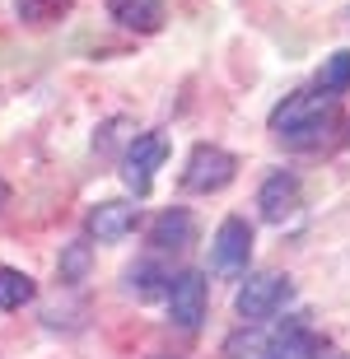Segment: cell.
Here are the masks:
<instances>
[{
  "instance_id": "obj_14",
  "label": "cell",
  "mask_w": 350,
  "mask_h": 359,
  "mask_svg": "<svg viewBox=\"0 0 350 359\" xmlns=\"http://www.w3.org/2000/svg\"><path fill=\"white\" fill-rule=\"evenodd\" d=\"M318 89L332 93V98H341V93L350 89V52H332L327 56V66L318 70Z\"/></svg>"
},
{
  "instance_id": "obj_7",
  "label": "cell",
  "mask_w": 350,
  "mask_h": 359,
  "mask_svg": "<svg viewBox=\"0 0 350 359\" xmlns=\"http://www.w3.org/2000/svg\"><path fill=\"white\" fill-rule=\"evenodd\" d=\"M257 205H262V219H267V224H285V219H295L299 205H304L299 177H295V173H271L267 182H262V196H257Z\"/></svg>"
},
{
  "instance_id": "obj_5",
  "label": "cell",
  "mask_w": 350,
  "mask_h": 359,
  "mask_svg": "<svg viewBox=\"0 0 350 359\" xmlns=\"http://www.w3.org/2000/svg\"><path fill=\"white\" fill-rule=\"evenodd\" d=\"M290 294H295V285H290V276H253L248 285L238 290V299H234V308H238L243 322H267L276 318L285 304H290Z\"/></svg>"
},
{
  "instance_id": "obj_4",
  "label": "cell",
  "mask_w": 350,
  "mask_h": 359,
  "mask_svg": "<svg viewBox=\"0 0 350 359\" xmlns=\"http://www.w3.org/2000/svg\"><path fill=\"white\" fill-rule=\"evenodd\" d=\"M163 299H168V318H173V327H182V332H196V327L206 322L210 290H206V276H201V271H177V276L168 280Z\"/></svg>"
},
{
  "instance_id": "obj_3",
  "label": "cell",
  "mask_w": 350,
  "mask_h": 359,
  "mask_svg": "<svg viewBox=\"0 0 350 359\" xmlns=\"http://www.w3.org/2000/svg\"><path fill=\"white\" fill-rule=\"evenodd\" d=\"M248 262H253V224L229 215L210 238V271L215 276H248Z\"/></svg>"
},
{
  "instance_id": "obj_10",
  "label": "cell",
  "mask_w": 350,
  "mask_h": 359,
  "mask_svg": "<svg viewBox=\"0 0 350 359\" xmlns=\"http://www.w3.org/2000/svg\"><path fill=\"white\" fill-rule=\"evenodd\" d=\"M108 14L131 33H159L163 28V0H108Z\"/></svg>"
},
{
  "instance_id": "obj_1",
  "label": "cell",
  "mask_w": 350,
  "mask_h": 359,
  "mask_svg": "<svg viewBox=\"0 0 350 359\" xmlns=\"http://www.w3.org/2000/svg\"><path fill=\"white\" fill-rule=\"evenodd\" d=\"M337 103L341 98H332V93H323V89H299L271 112V131L281 135V140H290V145H309V140H318V135L332 126Z\"/></svg>"
},
{
  "instance_id": "obj_12",
  "label": "cell",
  "mask_w": 350,
  "mask_h": 359,
  "mask_svg": "<svg viewBox=\"0 0 350 359\" xmlns=\"http://www.w3.org/2000/svg\"><path fill=\"white\" fill-rule=\"evenodd\" d=\"M33 294H38L33 276H24L14 266H0V313H14V308L33 304Z\"/></svg>"
},
{
  "instance_id": "obj_2",
  "label": "cell",
  "mask_w": 350,
  "mask_h": 359,
  "mask_svg": "<svg viewBox=\"0 0 350 359\" xmlns=\"http://www.w3.org/2000/svg\"><path fill=\"white\" fill-rule=\"evenodd\" d=\"M234 177H238V159L220 145H206V140L187 154V168H182L187 191H224Z\"/></svg>"
},
{
  "instance_id": "obj_18",
  "label": "cell",
  "mask_w": 350,
  "mask_h": 359,
  "mask_svg": "<svg viewBox=\"0 0 350 359\" xmlns=\"http://www.w3.org/2000/svg\"><path fill=\"white\" fill-rule=\"evenodd\" d=\"M346 145H350V131H346Z\"/></svg>"
},
{
  "instance_id": "obj_6",
  "label": "cell",
  "mask_w": 350,
  "mask_h": 359,
  "mask_svg": "<svg viewBox=\"0 0 350 359\" xmlns=\"http://www.w3.org/2000/svg\"><path fill=\"white\" fill-rule=\"evenodd\" d=\"M163 159H168V135H159V131H145V135H135L131 145H126L121 177H126V187H131L135 196H149L154 168H163Z\"/></svg>"
},
{
  "instance_id": "obj_16",
  "label": "cell",
  "mask_w": 350,
  "mask_h": 359,
  "mask_svg": "<svg viewBox=\"0 0 350 359\" xmlns=\"http://www.w3.org/2000/svg\"><path fill=\"white\" fill-rule=\"evenodd\" d=\"M168 280H173V276H163L154 262H140V266L131 271V294H135V299H154V294L168 290Z\"/></svg>"
},
{
  "instance_id": "obj_8",
  "label": "cell",
  "mask_w": 350,
  "mask_h": 359,
  "mask_svg": "<svg viewBox=\"0 0 350 359\" xmlns=\"http://www.w3.org/2000/svg\"><path fill=\"white\" fill-rule=\"evenodd\" d=\"M135 224H140V205L131 201H98L89 210V238L98 243H121Z\"/></svg>"
},
{
  "instance_id": "obj_17",
  "label": "cell",
  "mask_w": 350,
  "mask_h": 359,
  "mask_svg": "<svg viewBox=\"0 0 350 359\" xmlns=\"http://www.w3.org/2000/svg\"><path fill=\"white\" fill-rule=\"evenodd\" d=\"M0 201H5V187H0Z\"/></svg>"
},
{
  "instance_id": "obj_13",
  "label": "cell",
  "mask_w": 350,
  "mask_h": 359,
  "mask_svg": "<svg viewBox=\"0 0 350 359\" xmlns=\"http://www.w3.org/2000/svg\"><path fill=\"white\" fill-rule=\"evenodd\" d=\"M89 266H94V248L80 238V243H66V248H61L56 276H61V285H80V280L89 276Z\"/></svg>"
},
{
  "instance_id": "obj_11",
  "label": "cell",
  "mask_w": 350,
  "mask_h": 359,
  "mask_svg": "<svg viewBox=\"0 0 350 359\" xmlns=\"http://www.w3.org/2000/svg\"><path fill=\"white\" fill-rule=\"evenodd\" d=\"M313 350H318V336L304 322H290L262 346V359H313Z\"/></svg>"
},
{
  "instance_id": "obj_15",
  "label": "cell",
  "mask_w": 350,
  "mask_h": 359,
  "mask_svg": "<svg viewBox=\"0 0 350 359\" xmlns=\"http://www.w3.org/2000/svg\"><path fill=\"white\" fill-rule=\"evenodd\" d=\"M70 5H75V0H14V10H19L24 24H52V19H61Z\"/></svg>"
},
{
  "instance_id": "obj_9",
  "label": "cell",
  "mask_w": 350,
  "mask_h": 359,
  "mask_svg": "<svg viewBox=\"0 0 350 359\" xmlns=\"http://www.w3.org/2000/svg\"><path fill=\"white\" fill-rule=\"evenodd\" d=\"M191 238H196V219H191V210H182V205L163 210L159 219L149 224V243L163 248V252H182Z\"/></svg>"
}]
</instances>
